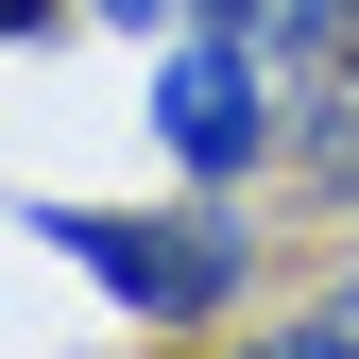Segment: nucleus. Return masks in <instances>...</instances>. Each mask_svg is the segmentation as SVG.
I'll return each mask as SVG.
<instances>
[{"mask_svg": "<svg viewBox=\"0 0 359 359\" xmlns=\"http://www.w3.org/2000/svg\"><path fill=\"white\" fill-rule=\"evenodd\" d=\"M18 240H52L120 325L154 342H222L257 291H274V240H257V189H154V205H18Z\"/></svg>", "mask_w": 359, "mask_h": 359, "instance_id": "f257e3e1", "label": "nucleus"}, {"mask_svg": "<svg viewBox=\"0 0 359 359\" xmlns=\"http://www.w3.org/2000/svg\"><path fill=\"white\" fill-rule=\"evenodd\" d=\"M205 359H359V274H342V291H308V308H291V325H257V342H240V325H222Z\"/></svg>", "mask_w": 359, "mask_h": 359, "instance_id": "7ed1b4c3", "label": "nucleus"}, {"mask_svg": "<svg viewBox=\"0 0 359 359\" xmlns=\"http://www.w3.org/2000/svg\"><path fill=\"white\" fill-rule=\"evenodd\" d=\"M257 34H274L291 69H325V52H359V0H257Z\"/></svg>", "mask_w": 359, "mask_h": 359, "instance_id": "20e7f679", "label": "nucleus"}, {"mask_svg": "<svg viewBox=\"0 0 359 359\" xmlns=\"http://www.w3.org/2000/svg\"><path fill=\"white\" fill-rule=\"evenodd\" d=\"M86 0H0V52H34V34H69Z\"/></svg>", "mask_w": 359, "mask_h": 359, "instance_id": "423d86ee", "label": "nucleus"}, {"mask_svg": "<svg viewBox=\"0 0 359 359\" xmlns=\"http://www.w3.org/2000/svg\"><path fill=\"white\" fill-rule=\"evenodd\" d=\"M154 154H171V189H257V171H291V52L257 18H189V34H154Z\"/></svg>", "mask_w": 359, "mask_h": 359, "instance_id": "f03ea898", "label": "nucleus"}, {"mask_svg": "<svg viewBox=\"0 0 359 359\" xmlns=\"http://www.w3.org/2000/svg\"><path fill=\"white\" fill-rule=\"evenodd\" d=\"M86 18H120V34H189L205 0H86Z\"/></svg>", "mask_w": 359, "mask_h": 359, "instance_id": "39448f33", "label": "nucleus"}]
</instances>
